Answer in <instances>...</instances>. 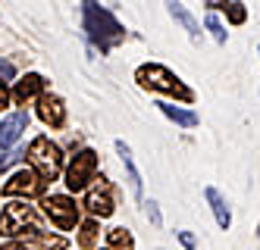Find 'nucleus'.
Wrapping results in <instances>:
<instances>
[{
	"mask_svg": "<svg viewBox=\"0 0 260 250\" xmlns=\"http://www.w3.org/2000/svg\"><path fill=\"white\" fill-rule=\"evenodd\" d=\"M207 200H210V206H213V216H216V222H219V228H229V209H226V200H222L213 188H207Z\"/></svg>",
	"mask_w": 260,
	"mask_h": 250,
	"instance_id": "2eb2a0df",
	"label": "nucleus"
},
{
	"mask_svg": "<svg viewBox=\"0 0 260 250\" xmlns=\"http://www.w3.org/2000/svg\"><path fill=\"white\" fill-rule=\"evenodd\" d=\"M25 128H28V113H22V110L10 113V116L0 122V147H13L16 141L22 138Z\"/></svg>",
	"mask_w": 260,
	"mask_h": 250,
	"instance_id": "1a4fd4ad",
	"label": "nucleus"
},
{
	"mask_svg": "<svg viewBox=\"0 0 260 250\" xmlns=\"http://www.w3.org/2000/svg\"><path fill=\"white\" fill-rule=\"evenodd\" d=\"M222 10H226V16H229V22H235V25H241V22H245V7H241V4H222Z\"/></svg>",
	"mask_w": 260,
	"mask_h": 250,
	"instance_id": "6ab92c4d",
	"label": "nucleus"
},
{
	"mask_svg": "<svg viewBox=\"0 0 260 250\" xmlns=\"http://www.w3.org/2000/svg\"><path fill=\"white\" fill-rule=\"evenodd\" d=\"M132 247H135V241L125 228H110L107 232V250H132Z\"/></svg>",
	"mask_w": 260,
	"mask_h": 250,
	"instance_id": "ddd939ff",
	"label": "nucleus"
},
{
	"mask_svg": "<svg viewBox=\"0 0 260 250\" xmlns=\"http://www.w3.org/2000/svg\"><path fill=\"white\" fill-rule=\"evenodd\" d=\"M85 28L91 34V41H94L101 50L116 47L122 38H125V28L113 19V13L101 10L98 4H85Z\"/></svg>",
	"mask_w": 260,
	"mask_h": 250,
	"instance_id": "f257e3e1",
	"label": "nucleus"
},
{
	"mask_svg": "<svg viewBox=\"0 0 260 250\" xmlns=\"http://www.w3.org/2000/svg\"><path fill=\"white\" fill-rule=\"evenodd\" d=\"M94 172H98V153L94 150L76 153L72 163H69V169H66V185H69V191L88 188V182H94Z\"/></svg>",
	"mask_w": 260,
	"mask_h": 250,
	"instance_id": "39448f33",
	"label": "nucleus"
},
{
	"mask_svg": "<svg viewBox=\"0 0 260 250\" xmlns=\"http://www.w3.org/2000/svg\"><path fill=\"white\" fill-rule=\"evenodd\" d=\"M207 28L213 31V38H216L219 44L226 41V31H222V25H219V19H216V16H210V19H207Z\"/></svg>",
	"mask_w": 260,
	"mask_h": 250,
	"instance_id": "aec40b11",
	"label": "nucleus"
},
{
	"mask_svg": "<svg viewBox=\"0 0 260 250\" xmlns=\"http://www.w3.org/2000/svg\"><path fill=\"white\" fill-rule=\"evenodd\" d=\"M13 72H16V69H13L10 63H0V75H4V79H13Z\"/></svg>",
	"mask_w": 260,
	"mask_h": 250,
	"instance_id": "5701e85b",
	"label": "nucleus"
},
{
	"mask_svg": "<svg viewBox=\"0 0 260 250\" xmlns=\"http://www.w3.org/2000/svg\"><path fill=\"white\" fill-rule=\"evenodd\" d=\"M7 163H10V157H0V169H4V166H7Z\"/></svg>",
	"mask_w": 260,
	"mask_h": 250,
	"instance_id": "b1692460",
	"label": "nucleus"
},
{
	"mask_svg": "<svg viewBox=\"0 0 260 250\" xmlns=\"http://www.w3.org/2000/svg\"><path fill=\"white\" fill-rule=\"evenodd\" d=\"M0 250H41V247H38V244H25V241H13V244L0 247Z\"/></svg>",
	"mask_w": 260,
	"mask_h": 250,
	"instance_id": "412c9836",
	"label": "nucleus"
},
{
	"mask_svg": "<svg viewBox=\"0 0 260 250\" xmlns=\"http://www.w3.org/2000/svg\"><path fill=\"white\" fill-rule=\"evenodd\" d=\"M44 213L53 225H60V228H76L79 222V206L72 203L66 194H50L44 200Z\"/></svg>",
	"mask_w": 260,
	"mask_h": 250,
	"instance_id": "423d86ee",
	"label": "nucleus"
},
{
	"mask_svg": "<svg viewBox=\"0 0 260 250\" xmlns=\"http://www.w3.org/2000/svg\"><path fill=\"white\" fill-rule=\"evenodd\" d=\"M38 216L25 200L7 203L4 213H0V235L4 238H19V235H38Z\"/></svg>",
	"mask_w": 260,
	"mask_h": 250,
	"instance_id": "20e7f679",
	"label": "nucleus"
},
{
	"mask_svg": "<svg viewBox=\"0 0 260 250\" xmlns=\"http://www.w3.org/2000/svg\"><path fill=\"white\" fill-rule=\"evenodd\" d=\"M135 82L141 85V88H151V91H163V94H170V97H179L182 103H191L194 100V94L185 88L176 75L166 69V66H157V63H144V66H138V72H135Z\"/></svg>",
	"mask_w": 260,
	"mask_h": 250,
	"instance_id": "f03ea898",
	"label": "nucleus"
},
{
	"mask_svg": "<svg viewBox=\"0 0 260 250\" xmlns=\"http://www.w3.org/2000/svg\"><path fill=\"white\" fill-rule=\"evenodd\" d=\"M85 209L91 216H101L107 219L110 213H113V188H110V182H98L94 188H88V194H85Z\"/></svg>",
	"mask_w": 260,
	"mask_h": 250,
	"instance_id": "6e6552de",
	"label": "nucleus"
},
{
	"mask_svg": "<svg viewBox=\"0 0 260 250\" xmlns=\"http://www.w3.org/2000/svg\"><path fill=\"white\" fill-rule=\"evenodd\" d=\"M38 116L53 125V128H60L66 122V110H63V100L57 97V94H41V100H38Z\"/></svg>",
	"mask_w": 260,
	"mask_h": 250,
	"instance_id": "9d476101",
	"label": "nucleus"
},
{
	"mask_svg": "<svg viewBox=\"0 0 260 250\" xmlns=\"http://www.w3.org/2000/svg\"><path fill=\"white\" fill-rule=\"evenodd\" d=\"M4 194L7 197H41L44 194V182L35 175L31 169H19V172H13L10 182L4 185Z\"/></svg>",
	"mask_w": 260,
	"mask_h": 250,
	"instance_id": "0eeeda50",
	"label": "nucleus"
},
{
	"mask_svg": "<svg viewBox=\"0 0 260 250\" xmlns=\"http://www.w3.org/2000/svg\"><path fill=\"white\" fill-rule=\"evenodd\" d=\"M7 103H10V91H7L4 82H0V110H7Z\"/></svg>",
	"mask_w": 260,
	"mask_h": 250,
	"instance_id": "4be33fe9",
	"label": "nucleus"
},
{
	"mask_svg": "<svg viewBox=\"0 0 260 250\" xmlns=\"http://www.w3.org/2000/svg\"><path fill=\"white\" fill-rule=\"evenodd\" d=\"M31 238H35V244H38L41 250H63V247H66L63 238H50V235H41V232H38V235H31Z\"/></svg>",
	"mask_w": 260,
	"mask_h": 250,
	"instance_id": "a211bd4d",
	"label": "nucleus"
},
{
	"mask_svg": "<svg viewBox=\"0 0 260 250\" xmlns=\"http://www.w3.org/2000/svg\"><path fill=\"white\" fill-rule=\"evenodd\" d=\"M160 110H163V116H170L176 125H185V128L198 125V116H194V113H188V110H179V106H170V103H160Z\"/></svg>",
	"mask_w": 260,
	"mask_h": 250,
	"instance_id": "4468645a",
	"label": "nucleus"
},
{
	"mask_svg": "<svg viewBox=\"0 0 260 250\" xmlns=\"http://www.w3.org/2000/svg\"><path fill=\"white\" fill-rule=\"evenodd\" d=\"M116 150H119V157L128 169V178H132V191H135V197H141V175H138V169H135V160H132V150H128L122 141H116Z\"/></svg>",
	"mask_w": 260,
	"mask_h": 250,
	"instance_id": "f8f14e48",
	"label": "nucleus"
},
{
	"mask_svg": "<svg viewBox=\"0 0 260 250\" xmlns=\"http://www.w3.org/2000/svg\"><path fill=\"white\" fill-rule=\"evenodd\" d=\"M170 13H173V16L179 19V22H182L185 28H188V34H191V38H194V41H198V38H201V28L194 25V19H191L188 13H185V10H182L179 4H170Z\"/></svg>",
	"mask_w": 260,
	"mask_h": 250,
	"instance_id": "f3484780",
	"label": "nucleus"
},
{
	"mask_svg": "<svg viewBox=\"0 0 260 250\" xmlns=\"http://www.w3.org/2000/svg\"><path fill=\"white\" fill-rule=\"evenodd\" d=\"M98 232H101V225L91 219V222H82V228H79V247L82 250H91L98 244Z\"/></svg>",
	"mask_w": 260,
	"mask_h": 250,
	"instance_id": "dca6fc26",
	"label": "nucleus"
},
{
	"mask_svg": "<svg viewBox=\"0 0 260 250\" xmlns=\"http://www.w3.org/2000/svg\"><path fill=\"white\" fill-rule=\"evenodd\" d=\"M28 163H31V172L41 182H53L63 172V150L50 138H35L28 144Z\"/></svg>",
	"mask_w": 260,
	"mask_h": 250,
	"instance_id": "7ed1b4c3",
	"label": "nucleus"
},
{
	"mask_svg": "<svg viewBox=\"0 0 260 250\" xmlns=\"http://www.w3.org/2000/svg\"><path fill=\"white\" fill-rule=\"evenodd\" d=\"M41 88H44V79L31 72V75H25V79L16 85L13 100H16V103H25V100H31V97H35V94H41Z\"/></svg>",
	"mask_w": 260,
	"mask_h": 250,
	"instance_id": "9b49d317",
	"label": "nucleus"
}]
</instances>
